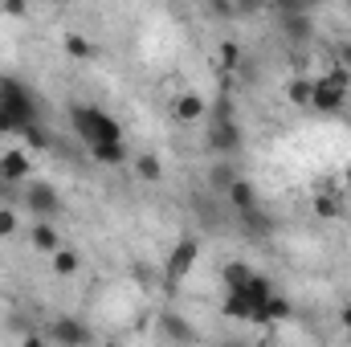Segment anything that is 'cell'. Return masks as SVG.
I'll use <instances>...</instances> for the list:
<instances>
[{
	"label": "cell",
	"instance_id": "1",
	"mask_svg": "<svg viewBox=\"0 0 351 347\" xmlns=\"http://www.w3.org/2000/svg\"><path fill=\"white\" fill-rule=\"evenodd\" d=\"M70 123L78 131V139L86 147H102V143H123V123L98 106H70Z\"/></svg>",
	"mask_w": 351,
	"mask_h": 347
},
{
	"label": "cell",
	"instance_id": "2",
	"mask_svg": "<svg viewBox=\"0 0 351 347\" xmlns=\"http://www.w3.org/2000/svg\"><path fill=\"white\" fill-rule=\"evenodd\" d=\"M208 152H217V156H237L241 152V127L233 119L229 98H217L208 106Z\"/></svg>",
	"mask_w": 351,
	"mask_h": 347
},
{
	"label": "cell",
	"instance_id": "3",
	"mask_svg": "<svg viewBox=\"0 0 351 347\" xmlns=\"http://www.w3.org/2000/svg\"><path fill=\"white\" fill-rule=\"evenodd\" d=\"M0 110L16 123L21 135L29 127H37V98H33L29 86H21L16 78H0Z\"/></svg>",
	"mask_w": 351,
	"mask_h": 347
},
{
	"label": "cell",
	"instance_id": "4",
	"mask_svg": "<svg viewBox=\"0 0 351 347\" xmlns=\"http://www.w3.org/2000/svg\"><path fill=\"white\" fill-rule=\"evenodd\" d=\"M200 258V237H180L172 246V254L164 261V282L172 286V282H184L188 274H192V265Z\"/></svg>",
	"mask_w": 351,
	"mask_h": 347
},
{
	"label": "cell",
	"instance_id": "5",
	"mask_svg": "<svg viewBox=\"0 0 351 347\" xmlns=\"http://www.w3.org/2000/svg\"><path fill=\"white\" fill-rule=\"evenodd\" d=\"M21 200L29 204V213H33L37 221H53V213L62 208V196H58V188H53V184H45V180H37V184H29Z\"/></svg>",
	"mask_w": 351,
	"mask_h": 347
},
{
	"label": "cell",
	"instance_id": "6",
	"mask_svg": "<svg viewBox=\"0 0 351 347\" xmlns=\"http://www.w3.org/2000/svg\"><path fill=\"white\" fill-rule=\"evenodd\" d=\"M343 102H348V90L339 86V82H331L327 74H323V78H315V98H311V106H315V110H323V115H339V110H343Z\"/></svg>",
	"mask_w": 351,
	"mask_h": 347
},
{
	"label": "cell",
	"instance_id": "7",
	"mask_svg": "<svg viewBox=\"0 0 351 347\" xmlns=\"http://www.w3.org/2000/svg\"><path fill=\"white\" fill-rule=\"evenodd\" d=\"M49 339L62 347H90V327L86 323H78V319H58L53 327H49Z\"/></svg>",
	"mask_w": 351,
	"mask_h": 347
},
{
	"label": "cell",
	"instance_id": "8",
	"mask_svg": "<svg viewBox=\"0 0 351 347\" xmlns=\"http://www.w3.org/2000/svg\"><path fill=\"white\" fill-rule=\"evenodd\" d=\"M221 311H225V319H233V323H254V319L262 315V307H254L250 294H241V290H225Z\"/></svg>",
	"mask_w": 351,
	"mask_h": 347
},
{
	"label": "cell",
	"instance_id": "9",
	"mask_svg": "<svg viewBox=\"0 0 351 347\" xmlns=\"http://www.w3.org/2000/svg\"><path fill=\"white\" fill-rule=\"evenodd\" d=\"M172 115H176V123H200L208 115V98L196 94V90H188V94H180L172 102Z\"/></svg>",
	"mask_w": 351,
	"mask_h": 347
},
{
	"label": "cell",
	"instance_id": "10",
	"mask_svg": "<svg viewBox=\"0 0 351 347\" xmlns=\"http://www.w3.org/2000/svg\"><path fill=\"white\" fill-rule=\"evenodd\" d=\"M29 241H33V250H37V254H49V258L62 250V237H58L53 221H33V229H29Z\"/></svg>",
	"mask_w": 351,
	"mask_h": 347
},
{
	"label": "cell",
	"instance_id": "11",
	"mask_svg": "<svg viewBox=\"0 0 351 347\" xmlns=\"http://www.w3.org/2000/svg\"><path fill=\"white\" fill-rule=\"evenodd\" d=\"M29 172H33V164H29V156H25V152H16V147H12V152H4V156H0V180H4V184H21Z\"/></svg>",
	"mask_w": 351,
	"mask_h": 347
},
{
	"label": "cell",
	"instance_id": "12",
	"mask_svg": "<svg viewBox=\"0 0 351 347\" xmlns=\"http://www.w3.org/2000/svg\"><path fill=\"white\" fill-rule=\"evenodd\" d=\"M290 319H294V307H290V298L274 290V298L262 307V315H258L254 323H258V327H265V323H290Z\"/></svg>",
	"mask_w": 351,
	"mask_h": 347
},
{
	"label": "cell",
	"instance_id": "13",
	"mask_svg": "<svg viewBox=\"0 0 351 347\" xmlns=\"http://www.w3.org/2000/svg\"><path fill=\"white\" fill-rule=\"evenodd\" d=\"M237 180H241V172H237L233 164H213V168H208V188H213L217 196H229V188H233Z\"/></svg>",
	"mask_w": 351,
	"mask_h": 347
},
{
	"label": "cell",
	"instance_id": "14",
	"mask_svg": "<svg viewBox=\"0 0 351 347\" xmlns=\"http://www.w3.org/2000/svg\"><path fill=\"white\" fill-rule=\"evenodd\" d=\"M225 200H229L237 213H254V208H258V192H254V184H250V180H237V184L229 188V196H225Z\"/></svg>",
	"mask_w": 351,
	"mask_h": 347
},
{
	"label": "cell",
	"instance_id": "15",
	"mask_svg": "<svg viewBox=\"0 0 351 347\" xmlns=\"http://www.w3.org/2000/svg\"><path fill=\"white\" fill-rule=\"evenodd\" d=\"M315 217H319V221H339V217H343V200H339L335 192H319V196H315Z\"/></svg>",
	"mask_w": 351,
	"mask_h": 347
},
{
	"label": "cell",
	"instance_id": "16",
	"mask_svg": "<svg viewBox=\"0 0 351 347\" xmlns=\"http://www.w3.org/2000/svg\"><path fill=\"white\" fill-rule=\"evenodd\" d=\"M286 98L294 102V106H311V98H315V78H290L286 82Z\"/></svg>",
	"mask_w": 351,
	"mask_h": 347
},
{
	"label": "cell",
	"instance_id": "17",
	"mask_svg": "<svg viewBox=\"0 0 351 347\" xmlns=\"http://www.w3.org/2000/svg\"><path fill=\"white\" fill-rule=\"evenodd\" d=\"M221 278H225V290H241V286H245V282L254 278V270H250L245 261H225Z\"/></svg>",
	"mask_w": 351,
	"mask_h": 347
},
{
	"label": "cell",
	"instance_id": "18",
	"mask_svg": "<svg viewBox=\"0 0 351 347\" xmlns=\"http://www.w3.org/2000/svg\"><path fill=\"white\" fill-rule=\"evenodd\" d=\"M160 323H164V331H168L172 339H180V344H196V339H200V335L192 331V323H188V319H180V315H164Z\"/></svg>",
	"mask_w": 351,
	"mask_h": 347
},
{
	"label": "cell",
	"instance_id": "19",
	"mask_svg": "<svg viewBox=\"0 0 351 347\" xmlns=\"http://www.w3.org/2000/svg\"><path fill=\"white\" fill-rule=\"evenodd\" d=\"M49 265H53V274H62V278H74V274L82 270V258H78L74 250H58V254L49 258Z\"/></svg>",
	"mask_w": 351,
	"mask_h": 347
},
{
	"label": "cell",
	"instance_id": "20",
	"mask_svg": "<svg viewBox=\"0 0 351 347\" xmlns=\"http://www.w3.org/2000/svg\"><path fill=\"white\" fill-rule=\"evenodd\" d=\"M90 156H94L98 164H106V168L127 164V147H123V143H102V147H90Z\"/></svg>",
	"mask_w": 351,
	"mask_h": 347
},
{
	"label": "cell",
	"instance_id": "21",
	"mask_svg": "<svg viewBox=\"0 0 351 347\" xmlns=\"http://www.w3.org/2000/svg\"><path fill=\"white\" fill-rule=\"evenodd\" d=\"M62 49H66L74 62H86L90 53H94V45H90L82 33H66V37H62Z\"/></svg>",
	"mask_w": 351,
	"mask_h": 347
},
{
	"label": "cell",
	"instance_id": "22",
	"mask_svg": "<svg viewBox=\"0 0 351 347\" xmlns=\"http://www.w3.org/2000/svg\"><path fill=\"white\" fill-rule=\"evenodd\" d=\"M135 176H139V180H147V184H156V180L164 176L160 156H152V152H147V156H139V160H135Z\"/></svg>",
	"mask_w": 351,
	"mask_h": 347
},
{
	"label": "cell",
	"instance_id": "23",
	"mask_svg": "<svg viewBox=\"0 0 351 347\" xmlns=\"http://www.w3.org/2000/svg\"><path fill=\"white\" fill-rule=\"evenodd\" d=\"M16 229H21V217H16V208H12V204H0V241H4V237H12Z\"/></svg>",
	"mask_w": 351,
	"mask_h": 347
},
{
	"label": "cell",
	"instance_id": "24",
	"mask_svg": "<svg viewBox=\"0 0 351 347\" xmlns=\"http://www.w3.org/2000/svg\"><path fill=\"white\" fill-rule=\"evenodd\" d=\"M25 139H29V147H37V152H49V147H53V135H49L45 127H29Z\"/></svg>",
	"mask_w": 351,
	"mask_h": 347
},
{
	"label": "cell",
	"instance_id": "25",
	"mask_svg": "<svg viewBox=\"0 0 351 347\" xmlns=\"http://www.w3.org/2000/svg\"><path fill=\"white\" fill-rule=\"evenodd\" d=\"M335 66H343L351 74V41H339V45H335Z\"/></svg>",
	"mask_w": 351,
	"mask_h": 347
},
{
	"label": "cell",
	"instance_id": "26",
	"mask_svg": "<svg viewBox=\"0 0 351 347\" xmlns=\"http://www.w3.org/2000/svg\"><path fill=\"white\" fill-rule=\"evenodd\" d=\"M0 12H4V16H25V12H29V4H25V0H4V4H0Z\"/></svg>",
	"mask_w": 351,
	"mask_h": 347
},
{
	"label": "cell",
	"instance_id": "27",
	"mask_svg": "<svg viewBox=\"0 0 351 347\" xmlns=\"http://www.w3.org/2000/svg\"><path fill=\"white\" fill-rule=\"evenodd\" d=\"M221 53H225V66L233 70V66H237V45H233V41H225V49H221Z\"/></svg>",
	"mask_w": 351,
	"mask_h": 347
},
{
	"label": "cell",
	"instance_id": "28",
	"mask_svg": "<svg viewBox=\"0 0 351 347\" xmlns=\"http://www.w3.org/2000/svg\"><path fill=\"white\" fill-rule=\"evenodd\" d=\"M12 131H16V123H12V119L0 110V135H12Z\"/></svg>",
	"mask_w": 351,
	"mask_h": 347
},
{
	"label": "cell",
	"instance_id": "29",
	"mask_svg": "<svg viewBox=\"0 0 351 347\" xmlns=\"http://www.w3.org/2000/svg\"><path fill=\"white\" fill-rule=\"evenodd\" d=\"M339 327H343V331L351 335V302L343 307V311H339Z\"/></svg>",
	"mask_w": 351,
	"mask_h": 347
},
{
	"label": "cell",
	"instance_id": "30",
	"mask_svg": "<svg viewBox=\"0 0 351 347\" xmlns=\"http://www.w3.org/2000/svg\"><path fill=\"white\" fill-rule=\"evenodd\" d=\"M21 347H49V344H45V335H25V344Z\"/></svg>",
	"mask_w": 351,
	"mask_h": 347
},
{
	"label": "cell",
	"instance_id": "31",
	"mask_svg": "<svg viewBox=\"0 0 351 347\" xmlns=\"http://www.w3.org/2000/svg\"><path fill=\"white\" fill-rule=\"evenodd\" d=\"M343 184H348V188H351V164H348V172H343Z\"/></svg>",
	"mask_w": 351,
	"mask_h": 347
},
{
	"label": "cell",
	"instance_id": "32",
	"mask_svg": "<svg viewBox=\"0 0 351 347\" xmlns=\"http://www.w3.org/2000/svg\"><path fill=\"white\" fill-rule=\"evenodd\" d=\"M110 347H119V344H110Z\"/></svg>",
	"mask_w": 351,
	"mask_h": 347
},
{
	"label": "cell",
	"instance_id": "33",
	"mask_svg": "<svg viewBox=\"0 0 351 347\" xmlns=\"http://www.w3.org/2000/svg\"><path fill=\"white\" fill-rule=\"evenodd\" d=\"M348 8H351V4H348Z\"/></svg>",
	"mask_w": 351,
	"mask_h": 347
}]
</instances>
